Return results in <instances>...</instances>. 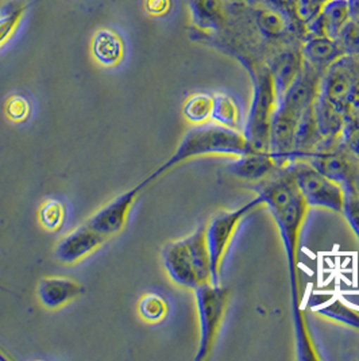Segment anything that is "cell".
Here are the masks:
<instances>
[{"instance_id":"obj_1","label":"cell","mask_w":359,"mask_h":361,"mask_svg":"<svg viewBox=\"0 0 359 361\" xmlns=\"http://www.w3.org/2000/svg\"><path fill=\"white\" fill-rule=\"evenodd\" d=\"M254 188L258 192V197H261L263 204L269 207L273 218L276 219L286 253L297 357L300 360H317V355L310 341L304 314L301 310L297 279V247L301 228L307 218L310 206L300 194L294 176L285 166L279 173L275 175V178L258 183Z\"/></svg>"},{"instance_id":"obj_2","label":"cell","mask_w":359,"mask_h":361,"mask_svg":"<svg viewBox=\"0 0 359 361\" xmlns=\"http://www.w3.org/2000/svg\"><path fill=\"white\" fill-rule=\"evenodd\" d=\"M248 152L245 134L235 129L226 128L223 125L215 123H200L189 129L182 137L179 148L172 154V157L157 168L147 180L154 181L165 172L175 168L187 160L206 154H235L242 156Z\"/></svg>"},{"instance_id":"obj_3","label":"cell","mask_w":359,"mask_h":361,"mask_svg":"<svg viewBox=\"0 0 359 361\" xmlns=\"http://www.w3.org/2000/svg\"><path fill=\"white\" fill-rule=\"evenodd\" d=\"M161 256L170 279L180 286L195 290L200 284L213 283L206 226L185 238L168 243L161 250Z\"/></svg>"},{"instance_id":"obj_4","label":"cell","mask_w":359,"mask_h":361,"mask_svg":"<svg viewBox=\"0 0 359 361\" xmlns=\"http://www.w3.org/2000/svg\"><path fill=\"white\" fill-rule=\"evenodd\" d=\"M253 80V102L245 126L248 152H269V134L278 102L270 69L257 66L251 59L237 56Z\"/></svg>"},{"instance_id":"obj_5","label":"cell","mask_w":359,"mask_h":361,"mask_svg":"<svg viewBox=\"0 0 359 361\" xmlns=\"http://www.w3.org/2000/svg\"><path fill=\"white\" fill-rule=\"evenodd\" d=\"M194 291L200 321V343L195 360L201 361L206 360L213 350L226 315L229 293L227 288L211 281L197 286Z\"/></svg>"},{"instance_id":"obj_6","label":"cell","mask_w":359,"mask_h":361,"mask_svg":"<svg viewBox=\"0 0 359 361\" xmlns=\"http://www.w3.org/2000/svg\"><path fill=\"white\" fill-rule=\"evenodd\" d=\"M285 168L294 176L300 194L310 207L342 213L344 190L339 183L328 179L306 160H294Z\"/></svg>"},{"instance_id":"obj_7","label":"cell","mask_w":359,"mask_h":361,"mask_svg":"<svg viewBox=\"0 0 359 361\" xmlns=\"http://www.w3.org/2000/svg\"><path fill=\"white\" fill-rule=\"evenodd\" d=\"M258 206H265L260 197L253 199L251 202L246 203L237 210L222 212L215 215L210 225L206 226V238L211 257L213 284H219L222 263L238 226L241 225L246 215L256 210Z\"/></svg>"},{"instance_id":"obj_8","label":"cell","mask_w":359,"mask_h":361,"mask_svg":"<svg viewBox=\"0 0 359 361\" xmlns=\"http://www.w3.org/2000/svg\"><path fill=\"white\" fill-rule=\"evenodd\" d=\"M358 80L359 57L343 56L325 71L319 84V95L343 113Z\"/></svg>"},{"instance_id":"obj_9","label":"cell","mask_w":359,"mask_h":361,"mask_svg":"<svg viewBox=\"0 0 359 361\" xmlns=\"http://www.w3.org/2000/svg\"><path fill=\"white\" fill-rule=\"evenodd\" d=\"M149 184L150 181L145 179L139 184H137L135 187L130 188L129 191L114 197L111 202H108L106 206H103L99 212L94 214L87 221V224L106 238H110L115 234L120 233L126 226L132 204L135 203L137 197L142 192V190Z\"/></svg>"},{"instance_id":"obj_10","label":"cell","mask_w":359,"mask_h":361,"mask_svg":"<svg viewBox=\"0 0 359 361\" xmlns=\"http://www.w3.org/2000/svg\"><path fill=\"white\" fill-rule=\"evenodd\" d=\"M325 71H320L304 61L301 73L278 102L277 111L300 121L303 114L313 104L319 95V84Z\"/></svg>"},{"instance_id":"obj_11","label":"cell","mask_w":359,"mask_h":361,"mask_svg":"<svg viewBox=\"0 0 359 361\" xmlns=\"http://www.w3.org/2000/svg\"><path fill=\"white\" fill-rule=\"evenodd\" d=\"M107 238L96 230L92 229L87 222L72 230L57 244L54 249L56 257L64 264H76L94 253L104 244Z\"/></svg>"},{"instance_id":"obj_12","label":"cell","mask_w":359,"mask_h":361,"mask_svg":"<svg viewBox=\"0 0 359 361\" xmlns=\"http://www.w3.org/2000/svg\"><path fill=\"white\" fill-rule=\"evenodd\" d=\"M298 121L276 110L269 134V153L278 168L294 161L296 129Z\"/></svg>"},{"instance_id":"obj_13","label":"cell","mask_w":359,"mask_h":361,"mask_svg":"<svg viewBox=\"0 0 359 361\" xmlns=\"http://www.w3.org/2000/svg\"><path fill=\"white\" fill-rule=\"evenodd\" d=\"M189 13L199 33H223L229 23V6L225 0H189Z\"/></svg>"},{"instance_id":"obj_14","label":"cell","mask_w":359,"mask_h":361,"mask_svg":"<svg viewBox=\"0 0 359 361\" xmlns=\"http://www.w3.org/2000/svg\"><path fill=\"white\" fill-rule=\"evenodd\" d=\"M350 20V0H328L316 18L306 26V34L326 35L336 39Z\"/></svg>"},{"instance_id":"obj_15","label":"cell","mask_w":359,"mask_h":361,"mask_svg":"<svg viewBox=\"0 0 359 361\" xmlns=\"http://www.w3.org/2000/svg\"><path fill=\"white\" fill-rule=\"evenodd\" d=\"M301 53L306 63L320 71H326L332 63L346 56L336 39L315 34L304 35Z\"/></svg>"},{"instance_id":"obj_16","label":"cell","mask_w":359,"mask_h":361,"mask_svg":"<svg viewBox=\"0 0 359 361\" xmlns=\"http://www.w3.org/2000/svg\"><path fill=\"white\" fill-rule=\"evenodd\" d=\"M82 293V286L66 278H44L39 280L37 294L41 303L50 310L60 309Z\"/></svg>"},{"instance_id":"obj_17","label":"cell","mask_w":359,"mask_h":361,"mask_svg":"<svg viewBox=\"0 0 359 361\" xmlns=\"http://www.w3.org/2000/svg\"><path fill=\"white\" fill-rule=\"evenodd\" d=\"M303 66L304 57L301 53V48L285 50L278 56L277 60L275 61V66L270 69L277 102L284 98L286 91L296 82V79L301 73Z\"/></svg>"},{"instance_id":"obj_18","label":"cell","mask_w":359,"mask_h":361,"mask_svg":"<svg viewBox=\"0 0 359 361\" xmlns=\"http://www.w3.org/2000/svg\"><path fill=\"white\" fill-rule=\"evenodd\" d=\"M277 165L269 152H247L227 165L231 175L248 181L266 179Z\"/></svg>"},{"instance_id":"obj_19","label":"cell","mask_w":359,"mask_h":361,"mask_svg":"<svg viewBox=\"0 0 359 361\" xmlns=\"http://www.w3.org/2000/svg\"><path fill=\"white\" fill-rule=\"evenodd\" d=\"M312 107L319 132L323 135L325 141H332L342 137L346 119L336 106L322 95H317Z\"/></svg>"},{"instance_id":"obj_20","label":"cell","mask_w":359,"mask_h":361,"mask_svg":"<svg viewBox=\"0 0 359 361\" xmlns=\"http://www.w3.org/2000/svg\"><path fill=\"white\" fill-rule=\"evenodd\" d=\"M123 42L119 34L114 30L103 29L99 30L94 42H92V53L99 64L104 66H114L119 64L123 57Z\"/></svg>"},{"instance_id":"obj_21","label":"cell","mask_w":359,"mask_h":361,"mask_svg":"<svg viewBox=\"0 0 359 361\" xmlns=\"http://www.w3.org/2000/svg\"><path fill=\"white\" fill-rule=\"evenodd\" d=\"M211 118L219 125L235 129L238 126L239 111H238V106L234 102V99L226 94L213 95Z\"/></svg>"},{"instance_id":"obj_22","label":"cell","mask_w":359,"mask_h":361,"mask_svg":"<svg viewBox=\"0 0 359 361\" xmlns=\"http://www.w3.org/2000/svg\"><path fill=\"white\" fill-rule=\"evenodd\" d=\"M213 97L208 94H196L187 99L182 114L192 123H206L213 114Z\"/></svg>"},{"instance_id":"obj_23","label":"cell","mask_w":359,"mask_h":361,"mask_svg":"<svg viewBox=\"0 0 359 361\" xmlns=\"http://www.w3.org/2000/svg\"><path fill=\"white\" fill-rule=\"evenodd\" d=\"M27 7L20 4H10L0 11V47L4 45L10 37L15 33Z\"/></svg>"},{"instance_id":"obj_24","label":"cell","mask_w":359,"mask_h":361,"mask_svg":"<svg viewBox=\"0 0 359 361\" xmlns=\"http://www.w3.org/2000/svg\"><path fill=\"white\" fill-rule=\"evenodd\" d=\"M317 312L327 315L331 319L342 322L344 325L359 329V312L346 306L341 300H332L331 303H327L326 306L320 307Z\"/></svg>"},{"instance_id":"obj_25","label":"cell","mask_w":359,"mask_h":361,"mask_svg":"<svg viewBox=\"0 0 359 361\" xmlns=\"http://www.w3.org/2000/svg\"><path fill=\"white\" fill-rule=\"evenodd\" d=\"M64 206L60 200L56 199H50L45 202L39 210V221L42 226L49 231L60 229V226L64 222Z\"/></svg>"},{"instance_id":"obj_26","label":"cell","mask_w":359,"mask_h":361,"mask_svg":"<svg viewBox=\"0 0 359 361\" xmlns=\"http://www.w3.org/2000/svg\"><path fill=\"white\" fill-rule=\"evenodd\" d=\"M138 310L141 317L147 322H158L165 317L168 306L163 296L147 294L139 300Z\"/></svg>"},{"instance_id":"obj_27","label":"cell","mask_w":359,"mask_h":361,"mask_svg":"<svg viewBox=\"0 0 359 361\" xmlns=\"http://www.w3.org/2000/svg\"><path fill=\"white\" fill-rule=\"evenodd\" d=\"M338 44L341 45L343 53L346 56L359 57V23L357 20L351 19L344 27L339 35L336 37Z\"/></svg>"},{"instance_id":"obj_28","label":"cell","mask_w":359,"mask_h":361,"mask_svg":"<svg viewBox=\"0 0 359 361\" xmlns=\"http://www.w3.org/2000/svg\"><path fill=\"white\" fill-rule=\"evenodd\" d=\"M344 190V203L343 212L350 226L354 230L359 241V195L350 187H343Z\"/></svg>"},{"instance_id":"obj_29","label":"cell","mask_w":359,"mask_h":361,"mask_svg":"<svg viewBox=\"0 0 359 361\" xmlns=\"http://www.w3.org/2000/svg\"><path fill=\"white\" fill-rule=\"evenodd\" d=\"M6 113L8 115L10 119L20 122L23 119H26L30 114V104L27 102V99L23 97H13L8 99L7 104H6Z\"/></svg>"},{"instance_id":"obj_30","label":"cell","mask_w":359,"mask_h":361,"mask_svg":"<svg viewBox=\"0 0 359 361\" xmlns=\"http://www.w3.org/2000/svg\"><path fill=\"white\" fill-rule=\"evenodd\" d=\"M343 142L359 160V122L346 121L343 128Z\"/></svg>"},{"instance_id":"obj_31","label":"cell","mask_w":359,"mask_h":361,"mask_svg":"<svg viewBox=\"0 0 359 361\" xmlns=\"http://www.w3.org/2000/svg\"><path fill=\"white\" fill-rule=\"evenodd\" d=\"M172 0H145V10L153 17H163L170 11Z\"/></svg>"},{"instance_id":"obj_32","label":"cell","mask_w":359,"mask_h":361,"mask_svg":"<svg viewBox=\"0 0 359 361\" xmlns=\"http://www.w3.org/2000/svg\"><path fill=\"white\" fill-rule=\"evenodd\" d=\"M247 4H251V6H258V4L270 6V7L282 8V10H288V11L294 13V0H247Z\"/></svg>"},{"instance_id":"obj_33","label":"cell","mask_w":359,"mask_h":361,"mask_svg":"<svg viewBox=\"0 0 359 361\" xmlns=\"http://www.w3.org/2000/svg\"><path fill=\"white\" fill-rule=\"evenodd\" d=\"M350 10H351V19L357 20L359 23V0H350Z\"/></svg>"},{"instance_id":"obj_34","label":"cell","mask_w":359,"mask_h":361,"mask_svg":"<svg viewBox=\"0 0 359 361\" xmlns=\"http://www.w3.org/2000/svg\"><path fill=\"white\" fill-rule=\"evenodd\" d=\"M0 360H1V361L8 360V357H7V356H4V355H3V353H1V352H0Z\"/></svg>"},{"instance_id":"obj_35","label":"cell","mask_w":359,"mask_h":361,"mask_svg":"<svg viewBox=\"0 0 359 361\" xmlns=\"http://www.w3.org/2000/svg\"><path fill=\"white\" fill-rule=\"evenodd\" d=\"M0 290H4V288H3V287H1V286H0Z\"/></svg>"}]
</instances>
